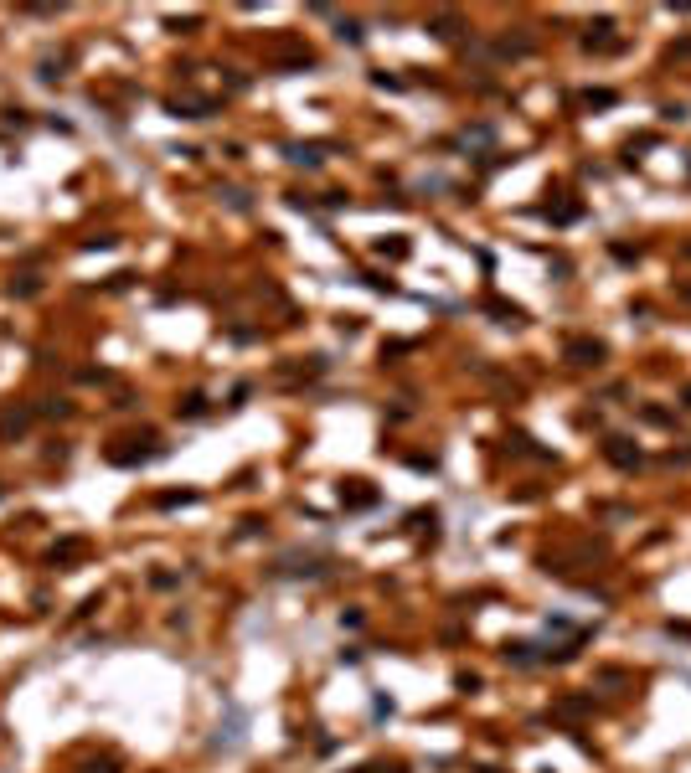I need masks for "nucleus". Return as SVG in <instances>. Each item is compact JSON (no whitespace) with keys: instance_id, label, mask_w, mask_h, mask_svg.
<instances>
[{"instance_id":"nucleus-1","label":"nucleus","mask_w":691,"mask_h":773,"mask_svg":"<svg viewBox=\"0 0 691 773\" xmlns=\"http://www.w3.org/2000/svg\"><path fill=\"white\" fill-rule=\"evenodd\" d=\"M603 454H609V464H619V469H635V464H640V449L630 444V438H609Z\"/></svg>"},{"instance_id":"nucleus-2","label":"nucleus","mask_w":691,"mask_h":773,"mask_svg":"<svg viewBox=\"0 0 691 773\" xmlns=\"http://www.w3.org/2000/svg\"><path fill=\"white\" fill-rule=\"evenodd\" d=\"M568 361H578V366H598V361H603V341H568Z\"/></svg>"},{"instance_id":"nucleus-3","label":"nucleus","mask_w":691,"mask_h":773,"mask_svg":"<svg viewBox=\"0 0 691 773\" xmlns=\"http://www.w3.org/2000/svg\"><path fill=\"white\" fill-rule=\"evenodd\" d=\"M614 103H619L614 88H588V93H583V108H614Z\"/></svg>"},{"instance_id":"nucleus-4","label":"nucleus","mask_w":691,"mask_h":773,"mask_svg":"<svg viewBox=\"0 0 691 773\" xmlns=\"http://www.w3.org/2000/svg\"><path fill=\"white\" fill-rule=\"evenodd\" d=\"M289 160L294 165H320L326 155H320V145H289Z\"/></svg>"},{"instance_id":"nucleus-5","label":"nucleus","mask_w":691,"mask_h":773,"mask_svg":"<svg viewBox=\"0 0 691 773\" xmlns=\"http://www.w3.org/2000/svg\"><path fill=\"white\" fill-rule=\"evenodd\" d=\"M506 660H516V665H531V660H542V655H536V645L516 639V645H506Z\"/></svg>"},{"instance_id":"nucleus-6","label":"nucleus","mask_w":691,"mask_h":773,"mask_svg":"<svg viewBox=\"0 0 691 773\" xmlns=\"http://www.w3.org/2000/svg\"><path fill=\"white\" fill-rule=\"evenodd\" d=\"M547 217H552V222H578L583 207H573V202H568V207H547Z\"/></svg>"},{"instance_id":"nucleus-7","label":"nucleus","mask_w":691,"mask_h":773,"mask_svg":"<svg viewBox=\"0 0 691 773\" xmlns=\"http://www.w3.org/2000/svg\"><path fill=\"white\" fill-rule=\"evenodd\" d=\"M181 413H186V417H202V413H207V403H202V397H197V392H191V397H186V403H181Z\"/></svg>"},{"instance_id":"nucleus-8","label":"nucleus","mask_w":691,"mask_h":773,"mask_svg":"<svg viewBox=\"0 0 691 773\" xmlns=\"http://www.w3.org/2000/svg\"><path fill=\"white\" fill-rule=\"evenodd\" d=\"M660 119H671V124H681V119H686V108H681V103H665V108H660Z\"/></svg>"},{"instance_id":"nucleus-9","label":"nucleus","mask_w":691,"mask_h":773,"mask_svg":"<svg viewBox=\"0 0 691 773\" xmlns=\"http://www.w3.org/2000/svg\"><path fill=\"white\" fill-rule=\"evenodd\" d=\"M609 253H614V258H619V263H635V258H640V253H635V248H624V242H614V248H609Z\"/></svg>"},{"instance_id":"nucleus-10","label":"nucleus","mask_w":691,"mask_h":773,"mask_svg":"<svg viewBox=\"0 0 691 773\" xmlns=\"http://www.w3.org/2000/svg\"><path fill=\"white\" fill-rule=\"evenodd\" d=\"M372 500H377L372 490H351V495H346V505H372Z\"/></svg>"},{"instance_id":"nucleus-11","label":"nucleus","mask_w":691,"mask_h":773,"mask_svg":"<svg viewBox=\"0 0 691 773\" xmlns=\"http://www.w3.org/2000/svg\"><path fill=\"white\" fill-rule=\"evenodd\" d=\"M686 408H691V387H686Z\"/></svg>"}]
</instances>
